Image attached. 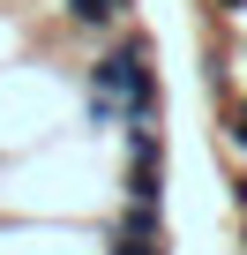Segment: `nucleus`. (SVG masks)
Wrapping results in <instances>:
<instances>
[{
  "mask_svg": "<svg viewBox=\"0 0 247 255\" xmlns=\"http://www.w3.org/2000/svg\"><path fill=\"white\" fill-rule=\"evenodd\" d=\"M60 8H68V23H75V30H120L135 0H60Z\"/></svg>",
  "mask_w": 247,
  "mask_h": 255,
  "instance_id": "nucleus-1",
  "label": "nucleus"
},
{
  "mask_svg": "<svg viewBox=\"0 0 247 255\" xmlns=\"http://www.w3.org/2000/svg\"><path fill=\"white\" fill-rule=\"evenodd\" d=\"M225 143L247 158V98H225Z\"/></svg>",
  "mask_w": 247,
  "mask_h": 255,
  "instance_id": "nucleus-2",
  "label": "nucleus"
},
{
  "mask_svg": "<svg viewBox=\"0 0 247 255\" xmlns=\"http://www.w3.org/2000/svg\"><path fill=\"white\" fill-rule=\"evenodd\" d=\"M232 210H240V218H247V165H240V173H232Z\"/></svg>",
  "mask_w": 247,
  "mask_h": 255,
  "instance_id": "nucleus-3",
  "label": "nucleus"
},
{
  "mask_svg": "<svg viewBox=\"0 0 247 255\" xmlns=\"http://www.w3.org/2000/svg\"><path fill=\"white\" fill-rule=\"evenodd\" d=\"M210 8H217V15H240V8H247V0H210Z\"/></svg>",
  "mask_w": 247,
  "mask_h": 255,
  "instance_id": "nucleus-4",
  "label": "nucleus"
},
{
  "mask_svg": "<svg viewBox=\"0 0 247 255\" xmlns=\"http://www.w3.org/2000/svg\"><path fill=\"white\" fill-rule=\"evenodd\" d=\"M240 248H247V218H240Z\"/></svg>",
  "mask_w": 247,
  "mask_h": 255,
  "instance_id": "nucleus-5",
  "label": "nucleus"
}]
</instances>
